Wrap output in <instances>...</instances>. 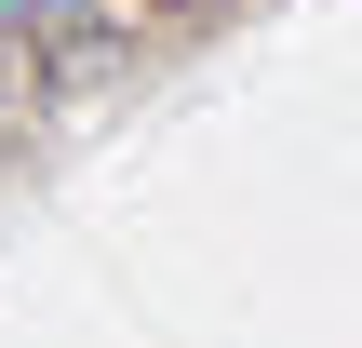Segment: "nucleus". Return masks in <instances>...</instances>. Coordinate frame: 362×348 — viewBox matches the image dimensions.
Segmentation results:
<instances>
[{
	"instance_id": "obj_1",
	"label": "nucleus",
	"mask_w": 362,
	"mask_h": 348,
	"mask_svg": "<svg viewBox=\"0 0 362 348\" xmlns=\"http://www.w3.org/2000/svg\"><path fill=\"white\" fill-rule=\"evenodd\" d=\"M0 13H13V0H0Z\"/></svg>"
}]
</instances>
